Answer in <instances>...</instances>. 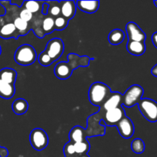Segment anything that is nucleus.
Listing matches in <instances>:
<instances>
[{
	"label": "nucleus",
	"mask_w": 157,
	"mask_h": 157,
	"mask_svg": "<svg viewBox=\"0 0 157 157\" xmlns=\"http://www.w3.org/2000/svg\"><path fill=\"white\" fill-rule=\"evenodd\" d=\"M111 93V90L106 84L102 82H94L89 88V101L94 106L101 107Z\"/></svg>",
	"instance_id": "obj_1"
},
{
	"label": "nucleus",
	"mask_w": 157,
	"mask_h": 157,
	"mask_svg": "<svg viewBox=\"0 0 157 157\" xmlns=\"http://www.w3.org/2000/svg\"><path fill=\"white\" fill-rule=\"evenodd\" d=\"M14 58L15 62L20 65H31L37 59V53L32 45L25 44L17 48Z\"/></svg>",
	"instance_id": "obj_2"
},
{
	"label": "nucleus",
	"mask_w": 157,
	"mask_h": 157,
	"mask_svg": "<svg viewBox=\"0 0 157 157\" xmlns=\"http://www.w3.org/2000/svg\"><path fill=\"white\" fill-rule=\"evenodd\" d=\"M144 90L141 86L133 84L130 86L124 94L122 95V105L127 107H132L136 105L142 99Z\"/></svg>",
	"instance_id": "obj_3"
},
{
	"label": "nucleus",
	"mask_w": 157,
	"mask_h": 157,
	"mask_svg": "<svg viewBox=\"0 0 157 157\" xmlns=\"http://www.w3.org/2000/svg\"><path fill=\"white\" fill-rule=\"evenodd\" d=\"M143 116L150 122L157 121V102L150 98H144L137 104Z\"/></svg>",
	"instance_id": "obj_4"
},
{
	"label": "nucleus",
	"mask_w": 157,
	"mask_h": 157,
	"mask_svg": "<svg viewBox=\"0 0 157 157\" xmlns=\"http://www.w3.org/2000/svg\"><path fill=\"white\" fill-rule=\"evenodd\" d=\"M30 143L33 149L41 151L48 144V136L43 129L35 128L30 133Z\"/></svg>",
	"instance_id": "obj_5"
},
{
	"label": "nucleus",
	"mask_w": 157,
	"mask_h": 157,
	"mask_svg": "<svg viewBox=\"0 0 157 157\" xmlns=\"http://www.w3.org/2000/svg\"><path fill=\"white\" fill-rule=\"evenodd\" d=\"M64 45L61 39L58 38L51 39L46 45L44 52L48 54L53 61H57L60 57H61L64 52Z\"/></svg>",
	"instance_id": "obj_6"
},
{
	"label": "nucleus",
	"mask_w": 157,
	"mask_h": 157,
	"mask_svg": "<svg viewBox=\"0 0 157 157\" xmlns=\"http://www.w3.org/2000/svg\"><path fill=\"white\" fill-rule=\"evenodd\" d=\"M125 29L129 41L145 42L147 35L136 23L130 21L126 25Z\"/></svg>",
	"instance_id": "obj_7"
},
{
	"label": "nucleus",
	"mask_w": 157,
	"mask_h": 157,
	"mask_svg": "<svg viewBox=\"0 0 157 157\" xmlns=\"http://www.w3.org/2000/svg\"><path fill=\"white\" fill-rule=\"evenodd\" d=\"M125 116L126 114L124 109L123 106H121L117 108L106 111L105 114H104V121L107 126L113 127V126H117V124Z\"/></svg>",
	"instance_id": "obj_8"
},
{
	"label": "nucleus",
	"mask_w": 157,
	"mask_h": 157,
	"mask_svg": "<svg viewBox=\"0 0 157 157\" xmlns=\"http://www.w3.org/2000/svg\"><path fill=\"white\" fill-rule=\"evenodd\" d=\"M116 127L119 131L120 135L124 139H130L134 133V125L133 121L127 116L124 117L117 124Z\"/></svg>",
	"instance_id": "obj_9"
},
{
	"label": "nucleus",
	"mask_w": 157,
	"mask_h": 157,
	"mask_svg": "<svg viewBox=\"0 0 157 157\" xmlns=\"http://www.w3.org/2000/svg\"><path fill=\"white\" fill-rule=\"evenodd\" d=\"M121 106H122V94L119 92H112L109 98L101 106V108L105 110L106 112L117 108Z\"/></svg>",
	"instance_id": "obj_10"
},
{
	"label": "nucleus",
	"mask_w": 157,
	"mask_h": 157,
	"mask_svg": "<svg viewBox=\"0 0 157 157\" xmlns=\"http://www.w3.org/2000/svg\"><path fill=\"white\" fill-rule=\"evenodd\" d=\"M61 14L67 20H71L75 17L76 13V2L75 1H61L59 2Z\"/></svg>",
	"instance_id": "obj_11"
},
{
	"label": "nucleus",
	"mask_w": 157,
	"mask_h": 157,
	"mask_svg": "<svg viewBox=\"0 0 157 157\" xmlns=\"http://www.w3.org/2000/svg\"><path fill=\"white\" fill-rule=\"evenodd\" d=\"M73 72L69 64L65 61L58 63L55 67V75L58 78L61 80H66L69 78Z\"/></svg>",
	"instance_id": "obj_12"
},
{
	"label": "nucleus",
	"mask_w": 157,
	"mask_h": 157,
	"mask_svg": "<svg viewBox=\"0 0 157 157\" xmlns=\"http://www.w3.org/2000/svg\"><path fill=\"white\" fill-rule=\"evenodd\" d=\"M75 2L77 8L88 14L94 13L100 7L99 1H78Z\"/></svg>",
	"instance_id": "obj_13"
},
{
	"label": "nucleus",
	"mask_w": 157,
	"mask_h": 157,
	"mask_svg": "<svg viewBox=\"0 0 157 157\" xmlns=\"http://www.w3.org/2000/svg\"><path fill=\"white\" fill-rule=\"evenodd\" d=\"M86 130L81 126H75L71 130L69 133V139L72 143H79L86 140Z\"/></svg>",
	"instance_id": "obj_14"
},
{
	"label": "nucleus",
	"mask_w": 157,
	"mask_h": 157,
	"mask_svg": "<svg viewBox=\"0 0 157 157\" xmlns=\"http://www.w3.org/2000/svg\"><path fill=\"white\" fill-rule=\"evenodd\" d=\"M127 50L134 56H140L146 52V44L144 42L128 41L127 44Z\"/></svg>",
	"instance_id": "obj_15"
},
{
	"label": "nucleus",
	"mask_w": 157,
	"mask_h": 157,
	"mask_svg": "<svg viewBox=\"0 0 157 157\" xmlns=\"http://www.w3.org/2000/svg\"><path fill=\"white\" fill-rule=\"evenodd\" d=\"M18 31L15 29V25L12 22H6L3 25L0 26V37L5 39L11 38H18L16 33ZM19 35V34H18Z\"/></svg>",
	"instance_id": "obj_16"
},
{
	"label": "nucleus",
	"mask_w": 157,
	"mask_h": 157,
	"mask_svg": "<svg viewBox=\"0 0 157 157\" xmlns=\"http://www.w3.org/2000/svg\"><path fill=\"white\" fill-rule=\"evenodd\" d=\"M17 78V72L14 69L5 67L0 70V80L14 85Z\"/></svg>",
	"instance_id": "obj_17"
},
{
	"label": "nucleus",
	"mask_w": 157,
	"mask_h": 157,
	"mask_svg": "<svg viewBox=\"0 0 157 157\" xmlns=\"http://www.w3.org/2000/svg\"><path fill=\"white\" fill-rule=\"evenodd\" d=\"M15 93V87L14 85L0 80V97L4 99H10Z\"/></svg>",
	"instance_id": "obj_18"
},
{
	"label": "nucleus",
	"mask_w": 157,
	"mask_h": 157,
	"mask_svg": "<svg viewBox=\"0 0 157 157\" xmlns=\"http://www.w3.org/2000/svg\"><path fill=\"white\" fill-rule=\"evenodd\" d=\"M12 110L17 115L24 114L29 109V104L27 101L23 98H18L12 103Z\"/></svg>",
	"instance_id": "obj_19"
},
{
	"label": "nucleus",
	"mask_w": 157,
	"mask_h": 157,
	"mask_svg": "<svg viewBox=\"0 0 157 157\" xmlns=\"http://www.w3.org/2000/svg\"><path fill=\"white\" fill-rule=\"evenodd\" d=\"M125 38V34L121 29H116L112 30L108 35V41L110 44L118 45L124 41Z\"/></svg>",
	"instance_id": "obj_20"
},
{
	"label": "nucleus",
	"mask_w": 157,
	"mask_h": 157,
	"mask_svg": "<svg viewBox=\"0 0 157 157\" xmlns=\"http://www.w3.org/2000/svg\"><path fill=\"white\" fill-rule=\"evenodd\" d=\"M13 24L15 25V29L18 31L19 35H25L29 31V22L24 21L19 17H15L14 19Z\"/></svg>",
	"instance_id": "obj_21"
},
{
	"label": "nucleus",
	"mask_w": 157,
	"mask_h": 157,
	"mask_svg": "<svg viewBox=\"0 0 157 157\" xmlns=\"http://www.w3.org/2000/svg\"><path fill=\"white\" fill-rule=\"evenodd\" d=\"M68 64L71 67V68L73 69V71L75 69H76L78 66H88L89 65V63H86V62H81V61H82L85 56L84 57H80L78 56V55L76 54H69L68 56Z\"/></svg>",
	"instance_id": "obj_22"
},
{
	"label": "nucleus",
	"mask_w": 157,
	"mask_h": 157,
	"mask_svg": "<svg viewBox=\"0 0 157 157\" xmlns=\"http://www.w3.org/2000/svg\"><path fill=\"white\" fill-rule=\"evenodd\" d=\"M41 30L44 35L52 33L55 31V20L52 17L47 16L41 21Z\"/></svg>",
	"instance_id": "obj_23"
},
{
	"label": "nucleus",
	"mask_w": 157,
	"mask_h": 157,
	"mask_svg": "<svg viewBox=\"0 0 157 157\" xmlns=\"http://www.w3.org/2000/svg\"><path fill=\"white\" fill-rule=\"evenodd\" d=\"M74 147H75V153L78 156H81V155L87 154L90 148V144L87 142V140L82 141L79 143H75L74 144Z\"/></svg>",
	"instance_id": "obj_24"
},
{
	"label": "nucleus",
	"mask_w": 157,
	"mask_h": 157,
	"mask_svg": "<svg viewBox=\"0 0 157 157\" xmlns=\"http://www.w3.org/2000/svg\"><path fill=\"white\" fill-rule=\"evenodd\" d=\"M24 9L30 12L31 13H37L41 8V2L38 1H24Z\"/></svg>",
	"instance_id": "obj_25"
},
{
	"label": "nucleus",
	"mask_w": 157,
	"mask_h": 157,
	"mask_svg": "<svg viewBox=\"0 0 157 157\" xmlns=\"http://www.w3.org/2000/svg\"><path fill=\"white\" fill-rule=\"evenodd\" d=\"M131 150L136 154H141L145 150V144L143 140L140 138L133 140L131 143Z\"/></svg>",
	"instance_id": "obj_26"
},
{
	"label": "nucleus",
	"mask_w": 157,
	"mask_h": 157,
	"mask_svg": "<svg viewBox=\"0 0 157 157\" xmlns=\"http://www.w3.org/2000/svg\"><path fill=\"white\" fill-rule=\"evenodd\" d=\"M54 20H55V30H63L68 25L69 21L63 16H58Z\"/></svg>",
	"instance_id": "obj_27"
},
{
	"label": "nucleus",
	"mask_w": 157,
	"mask_h": 157,
	"mask_svg": "<svg viewBox=\"0 0 157 157\" xmlns=\"http://www.w3.org/2000/svg\"><path fill=\"white\" fill-rule=\"evenodd\" d=\"M64 155L65 157H77L78 155L76 154L74 147V143L69 141L68 143L64 145Z\"/></svg>",
	"instance_id": "obj_28"
},
{
	"label": "nucleus",
	"mask_w": 157,
	"mask_h": 157,
	"mask_svg": "<svg viewBox=\"0 0 157 157\" xmlns=\"http://www.w3.org/2000/svg\"><path fill=\"white\" fill-rule=\"evenodd\" d=\"M38 61H39L40 64H41L42 66H44V67H48V66H50L52 63L54 62L52 60V58L48 55V54L46 53L45 52H41V54L39 55L38 58Z\"/></svg>",
	"instance_id": "obj_29"
},
{
	"label": "nucleus",
	"mask_w": 157,
	"mask_h": 157,
	"mask_svg": "<svg viewBox=\"0 0 157 157\" xmlns=\"http://www.w3.org/2000/svg\"><path fill=\"white\" fill-rule=\"evenodd\" d=\"M53 5H50L48 9V13L50 14L52 16L54 17H58L61 14V9H60L59 2H52ZM49 3V2H48Z\"/></svg>",
	"instance_id": "obj_30"
},
{
	"label": "nucleus",
	"mask_w": 157,
	"mask_h": 157,
	"mask_svg": "<svg viewBox=\"0 0 157 157\" xmlns=\"http://www.w3.org/2000/svg\"><path fill=\"white\" fill-rule=\"evenodd\" d=\"M18 17H19L20 18H21L22 20H24V21L29 22V21H32V18H33V14L31 13L30 12H29V11L26 10V9H23L22 10L20 11L19 16Z\"/></svg>",
	"instance_id": "obj_31"
},
{
	"label": "nucleus",
	"mask_w": 157,
	"mask_h": 157,
	"mask_svg": "<svg viewBox=\"0 0 157 157\" xmlns=\"http://www.w3.org/2000/svg\"><path fill=\"white\" fill-rule=\"evenodd\" d=\"M49 5L48 2H42V9H41V12L43 15H48V9H49Z\"/></svg>",
	"instance_id": "obj_32"
},
{
	"label": "nucleus",
	"mask_w": 157,
	"mask_h": 157,
	"mask_svg": "<svg viewBox=\"0 0 157 157\" xmlns=\"http://www.w3.org/2000/svg\"><path fill=\"white\" fill-rule=\"evenodd\" d=\"M9 155V151L6 147H0V157H7Z\"/></svg>",
	"instance_id": "obj_33"
},
{
	"label": "nucleus",
	"mask_w": 157,
	"mask_h": 157,
	"mask_svg": "<svg viewBox=\"0 0 157 157\" xmlns=\"http://www.w3.org/2000/svg\"><path fill=\"white\" fill-rule=\"evenodd\" d=\"M152 41H153V45L157 48V32H154L152 35Z\"/></svg>",
	"instance_id": "obj_34"
},
{
	"label": "nucleus",
	"mask_w": 157,
	"mask_h": 157,
	"mask_svg": "<svg viewBox=\"0 0 157 157\" xmlns=\"http://www.w3.org/2000/svg\"><path fill=\"white\" fill-rule=\"evenodd\" d=\"M151 74L153 75V76L156 77L157 78V64L153 67V68H152Z\"/></svg>",
	"instance_id": "obj_35"
},
{
	"label": "nucleus",
	"mask_w": 157,
	"mask_h": 157,
	"mask_svg": "<svg viewBox=\"0 0 157 157\" xmlns=\"http://www.w3.org/2000/svg\"><path fill=\"white\" fill-rule=\"evenodd\" d=\"M77 157H90L87 154H84V155H81V156H78Z\"/></svg>",
	"instance_id": "obj_36"
},
{
	"label": "nucleus",
	"mask_w": 157,
	"mask_h": 157,
	"mask_svg": "<svg viewBox=\"0 0 157 157\" xmlns=\"http://www.w3.org/2000/svg\"><path fill=\"white\" fill-rule=\"evenodd\" d=\"M153 3H154L155 6H156V7H157V1H154V2H153Z\"/></svg>",
	"instance_id": "obj_37"
},
{
	"label": "nucleus",
	"mask_w": 157,
	"mask_h": 157,
	"mask_svg": "<svg viewBox=\"0 0 157 157\" xmlns=\"http://www.w3.org/2000/svg\"><path fill=\"white\" fill-rule=\"evenodd\" d=\"M1 53H2V49H1V46H0V55H1Z\"/></svg>",
	"instance_id": "obj_38"
},
{
	"label": "nucleus",
	"mask_w": 157,
	"mask_h": 157,
	"mask_svg": "<svg viewBox=\"0 0 157 157\" xmlns=\"http://www.w3.org/2000/svg\"><path fill=\"white\" fill-rule=\"evenodd\" d=\"M0 147H1V146H0Z\"/></svg>",
	"instance_id": "obj_39"
}]
</instances>
